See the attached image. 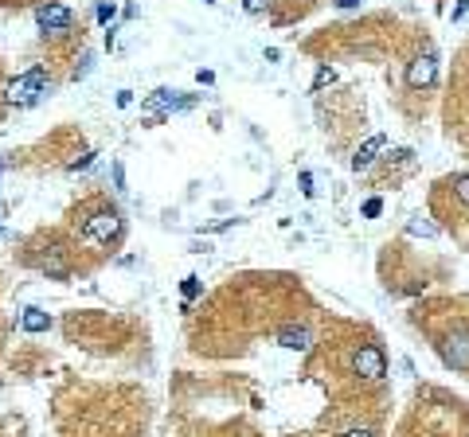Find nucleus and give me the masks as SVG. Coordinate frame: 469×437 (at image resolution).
<instances>
[{"label":"nucleus","instance_id":"obj_1","mask_svg":"<svg viewBox=\"0 0 469 437\" xmlns=\"http://www.w3.org/2000/svg\"><path fill=\"white\" fill-rule=\"evenodd\" d=\"M51 90V82H47V74H43L40 67H31V70H24V74H16V79L4 86V98H8V106H16V109H28V106H36V102L43 98Z\"/></svg>","mask_w":469,"mask_h":437},{"label":"nucleus","instance_id":"obj_2","mask_svg":"<svg viewBox=\"0 0 469 437\" xmlns=\"http://www.w3.org/2000/svg\"><path fill=\"white\" fill-rule=\"evenodd\" d=\"M79 235L86 242H110L114 235H121V215L114 207H94L86 211V218L79 223Z\"/></svg>","mask_w":469,"mask_h":437},{"label":"nucleus","instance_id":"obj_3","mask_svg":"<svg viewBox=\"0 0 469 437\" xmlns=\"http://www.w3.org/2000/svg\"><path fill=\"white\" fill-rule=\"evenodd\" d=\"M438 356L446 359V367L454 371H469V328H449L446 336L438 340Z\"/></svg>","mask_w":469,"mask_h":437},{"label":"nucleus","instance_id":"obj_4","mask_svg":"<svg viewBox=\"0 0 469 437\" xmlns=\"http://www.w3.org/2000/svg\"><path fill=\"white\" fill-rule=\"evenodd\" d=\"M352 371H356L360 379H383L387 375V356H383V348H376V344H364V348L352 356Z\"/></svg>","mask_w":469,"mask_h":437},{"label":"nucleus","instance_id":"obj_5","mask_svg":"<svg viewBox=\"0 0 469 437\" xmlns=\"http://www.w3.org/2000/svg\"><path fill=\"white\" fill-rule=\"evenodd\" d=\"M188 106H192V102L176 98V90L160 86V90H153V98L145 102V113H149V118H164V113H172V109H188Z\"/></svg>","mask_w":469,"mask_h":437},{"label":"nucleus","instance_id":"obj_6","mask_svg":"<svg viewBox=\"0 0 469 437\" xmlns=\"http://www.w3.org/2000/svg\"><path fill=\"white\" fill-rule=\"evenodd\" d=\"M36 24L43 31H67L70 28V8L67 4H40L36 8Z\"/></svg>","mask_w":469,"mask_h":437},{"label":"nucleus","instance_id":"obj_7","mask_svg":"<svg viewBox=\"0 0 469 437\" xmlns=\"http://www.w3.org/2000/svg\"><path fill=\"white\" fill-rule=\"evenodd\" d=\"M434 74H438V59H434V51H426V55H419V59L410 63L407 82H410V86H430Z\"/></svg>","mask_w":469,"mask_h":437},{"label":"nucleus","instance_id":"obj_8","mask_svg":"<svg viewBox=\"0 0 469 437\" xmlns=\"http://www.w3.org/2000/svg\"><path fill=\"white\" fill-rule=\"evenodd\" d=\"M278 344L282 348H290V351H309L313 348V332L305 324H286V328H278Z\"/></svg>","mask_w":469,"mask_h":437},{"label":"nucleus","instance_id":"obj_9","mask_svg":"<svg viewBox=\"0 0 469 437\" xmlns=\"http://www.w3.org/2000/svg\"><path fill=\"white\" fill-rule=\"evenodd\" d=\"M383 145H387V137H383V133H371V137L356 149V157H352V168H356V172L368 168L371 160H376V152H383Z\"/></svg>","mask_w":469,"mask_h":437},{"label":"nucleus","instance_id":"obj_10","mask_svg":"<svg viewBox=\"0 0 469 437\" xmlns=\"http://www.w3.org/2000/svg\"><path fill=\"white\" fill-rule=\"evenodd\" d=\"M20 328H24V332H31V336H40V332H47V328H51V317L43 312V308L28 305L20 312Z\"/></svg>","mask_w":469,"mask_h":437},{"label":"nucleus","instance_id":"obj_11","mask_svg":"<svg viewBox=\"0 0 469 437\" xmlns=\"http://www.w3.org/2000/svg\"><path fill=\"white\" fill-rule=\"evenodd\" d=\"M40 269L47 273V278H55V281L67 278V262H63V250H59V246H51V250H47V258L40 262Z\"/></svg>","mask_w":469,"mask_h":437},{"label":"nucleus","instance_id":"obj_12","mask_svg":"<svg viewBox=\"0 0 469 437\" xmlns=\"http://www.w3.org/2000/svg\"><path fill=\"white\" fill-rule=\"evenodd\" d=\"M449 188H454V196H458L461 203H466V207H469V172H461V176H454V180H449Z\"/></svg>","mask_w":469,"mask_h":437},{"label":"nucleus","instance_id":"obj_13","mask_svg":"<svg viewBox=\"0 0 469 437\" xmlns=\"http://www.w3.org/2000/svg\"><path fill=\"white\" fill-rule=\"evenodd\" d=\"M407 230H410V235H422V239H434V235H438V227H434V223H419V218H415Z\"/></svg>","mask_w":469,"mask_h":437},{"label":"nucleus","instance_id":"obj_14","mask_svg":"<svg viewBox=\"0 0 469 437\" xmlns=\"http://www.w3.org/2000/svg\"><path fill=\"white\" fill-rule=\"evenodd\" d=\"M114 16H118V8H114V4H98V20L102 24H110Z\"/></svg>","mask_w":469,"mask_h":437},{"label":"nucleus","instance_id":"obj_15","mask_svg":"<svg viewBox=\"0 0 469 437\" xmlns=\"http://www.w3.org/2000/svg\"><path fill=\"white\" fill-rule=\"evenodd\" d=\"M329 82H332V70H329V67H321V70H317V79H313V86L321 90V86H329Z\"/></svg>","mask_w":469,"mask_h":437},{"label":"nucleus","instance_id":"obj_16","mask_svg":"<svg viewBox=\"0 0 469 437\" xmlns=\"http://www.w3.org/2000/svg\"><path fill=\"white\" fill-rule=\"evenodd\" d=\"M200 293V278H184V297H196Z\"/></svg>","mask_w":469,"mask_h":437},{"label":"nucleus","instance_id":"obj_17","mask_svg":"<svg viewBox=\"0 0 469 437\" xmlns=\"http://www.w3.org/2000/svg\"><path fill=\"white\" fill-rule=\"evenodd\" d=\"M380 211H383V203H380V199H368V203H364V215H368V218H376Z\"/></svg>","mask_w":469,"mask_h":437},{"label":"nucleus","instance_id":"obj_18","mask_svg":"<svg viewBox=\"0 0 469 437\" xmlns=\"http://www.w3.org/2000/svg\"><path fill=\"white\" fill-rule=\"evenodd\" d=\"M114 184H118V191H125V168L121 164H114Z\"/></svg>","mask_w":469,"mask_h":437},{"label":"nucleus","instance_id":"obj_19","mask_svg":"<svg viewBox=\"0 0 469 437\" xmlns=\"http://www.w3.org/2000/svg\"><path fill=\"white\" fill-rule=\"evenodd\" d=\"M266 4H270V0H243V8H247V12H262Z\"/></svg>","mask_w":469,"mask_h":437},{"label":"nucleus","instance_id":"obj_20","mask_svg":"<svg viewBox=\"0 0 469 437\" xmlns=\"http://www.w3.org/2000/svg\"><path fill=\"white\" fill-rule=\"evenodd\" d=\"M466 12H469V0H458V4H454V20H461Z\"/></svg>","mask_w":469,"mask_h":437},{"label":"nucleus","instance_id":"obj_21","mask_svg":"<svg viewBox=\"0 0 469 437\" xmlns=\"http://www.w3.org/2000/svg\"><path fill=\"white\" fill-rule=\"evenodd\" d=\"M133 102V90H118V106H130Z\"/></svg>","mask_w":469,"mask_h":437},{"label":"nucleus","instance_id":"obj_22","mask_svg":"<svg viewBox=\"0 0 469 437\" xmlns=\"http://www.w3.org/2000/svg\"><path fill=\"white\" fill-rule=\"evenodd\" d=\"M364 0H337V8H360Z\"/></svg>","mask_w":469,"mask_h":437},{"label":"nucleus","instance_id":"obj_23","mask_svg":"<svg viewBox=\"0 0 469 437\" xmlns=\"http://www.w3.org/2000/svg\"><path fill=\"white\" fill-rule=\"evenodd\" d=\"M340 437H371L368 429H348V434H340Z\"/></svg>","mask_w":469,"mask_h":437},{"label":"nucleus","instance_id":"obj_24","mask_svg":"<svg viewBox=\"0 0 469 437\" xmlns=\"http://www.w3.org/2000/svg\"><path fill=\"white\" fill-rule=\"evenodd\" d=\"M0 172H4V157H0Z\"/></svg>","mask_w":469,"mask_h":437},{"label":"nucleus","instance_id":"obj_25","mask_svg":"<svg viewBox=\"0 0 469 437\" xmlns=\"http://www.w3.org/2000/svg\"><path fill=\"white\" fill-rule=\"evenodd\" d=\"M0 223H4V207H0Z\"/></svg>","mask_w":469,"mask_h":437},{"label":"nucleus","instance_id":"obj_26","mask_svg":"<svg viewBox=\"0 0 469 437\" xmlns=\"http://www.w3.org/2000/svg\"><path fill=\"white\" fill-rule=\"evenodd\" d=\"M203 4H211V0H203Z\"/></svg>","mask_w":469,"mask_h":437}]
</instances>
